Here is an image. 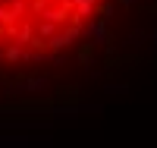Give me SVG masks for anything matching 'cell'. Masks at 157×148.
Instances as JSON below:
<instances>
[{"mask_svg": "<svg viewBox=\"0 0 157 148\" xmlns=\"http://www.w3.org/2000/svg\"><path fill=\"white\" fill-rule=\"evenodd\" d=\"M110 0H0V63L44 60L75 44Z\"/></svg>", "mask_w": 157, "mask_h": 148, "instance_id": "cell-1", "label": "cell"}]
</instances>
